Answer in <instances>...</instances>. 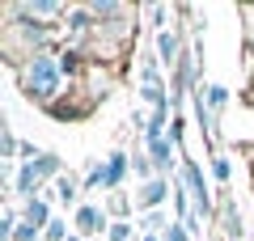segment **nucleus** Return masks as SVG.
<instances>
[{"mask_svg":"<svg viewBox=\"0 0 254 241\" xmlns=\"http://www.w3.org/2000/svg\"><path fill=\"white\" fill-rule=\"evenodd\" d=\"M76 229H81V233H102V229H110V224H106V216H102V207L81 203V207H76Z\"/></svg>","mask_w":254,"mask_h":241,"instance_id":"423d86ee","label":"nucleus"},{"mask_svg":"<svg viewBox=\"0 0 254 241\" xmlns=\"http://www.w3.org/2000/svg\"><path fill=\"white\" fill-rule=\"evenodd\" d=\"M68 241H81V237H68Z\"/></svg>","mask_w":254,"mask_h":241,"instance_id":"412c9836","label":"nucleus"},{"mask_svg":"<svg viewBox=\"0 0 254 241\" xmlns=\"http://www.w3.org/2000/svg\"><path fill=\"white\" fill-rule=\"evenodd\" d=\"M47 178H60V157H55V152L26 148V161H21V174H17V195L34 199V190L43 186Z\"/></svg>","mask_w":254,"mask_h":241,"instance_id":"f03ea898","label":"nucleus"},{"mask_svg":"<svg viewBox=\"0 0 254 241\" xmlns=\"http://www.w3.org/2000/svg\"><path fill=\"white\" fill-rule=\"evenodd\" d=\"M106 237H110V241H127V237H131V224H127V220H115V224L106 229Z\"/></svg>","mask_w":254,"mask_h":241,"instance_id":"4468645a","label":"nucleus"},{"mask_svg":"<svg viewBox=\"0 0 254 241\" xmlns=\"http://www.w3.org/2000/svg\"><path fill=\"white\" fill-rule=\"evenodd\" d=\"M212 174L225 182V178H229V161H225V157H212Z\"/></svg>","mask_w":254,"mask_h":241,"instance_id":"a211bd4d","label":"nucleus"},{"mask_svg":"<svg viewBox=\"0 0 254 241\" xmlns=\"http://www.w3.org/2000/svg\"><path fill=\"white\" fill-rule=\"evenodd\" d=\"M43 241H68V224L51 220V224H47V233H43Z\"/></svg>","mask_w":254,"mask_h":241,"instance_id":"ddd939ff","label":"nucleus"},{"mask_svg":"<svg viewBox=\"0 0 254 241\" xmlns=\"http://www.w3.org/2000/svg\"><path fill=\"white\" fill-rule=\"evenodd\" d=\"M225 233H229V241H242V220H237V212H233L229 199H225Z\"/></svg>","mask_w":254,"mask_h":241,"instance_id":"f8f14e48","label":"nucleus"},{"mask_svg":"<svg viewBox=\"0 0 254 241\" xmlns=\"http://www.w3.org/2000/svg\"><path fill=\"white\" fill-rule=\"evenodd\" d=\"M182 182H187L195 207H199V212H208V186H203V170L195 165V161H182Z\"/></svg>","mask_w":254,"mask_h":241,"instance_id":"7ed1b4c3","label":"nucleus"},{"mask_svg":"<svg viewBox=\"0 0 254 241\" xmlns=\"http://www.w3.org/2000/svg\"><path fill=\"white\" fill-rule=\"evenodd\" d=\"M140 229H148V233H157V229H165V216H161V212H148L144 220H140Z\"/></svg>","mask_w":254,"mask_h":241,"instance_id":"dca6fc26","label":"nucleus"},{"mask_svg":"<svg viewBox=\"0 0 254 241\" xmlns=\"http://www.w3.org/2000/svg\"><path fill=\"white\" fill-rule=\"evenodd\" d=\"M127 207H131V203H127L123 195H115V199H110V212H115V216H127Z\"/></svg>","mask_w":254,"mask_h":241,"instance_id":"6ab92c4d","label":"nucleus"},{"mask_svg":"<svg viewBox=\"0 0 254 241\" xmlns=\"http://www.w3.org/2000/svg\"><path fill=\"white\" fill-rule=\"evenodd\" d=\"M131 170H136V178L153 182V178H148V170H153V157H136V161H131Z\"/></svg>","mask_w":254,"mask_h":241,"instance_id":"2eb2a0df","label":"nucleus"},{"mask_svg":"<svg viewBox=\"0 0 254 241\" xmlns=\"http://www.w3.org/2000/svg\"><path fill=\"white\" fill-rule=\"evenodd\" d=\"M148 157H153V165H157V170H170V165H174V144L170 140H165V135H153V140H148Z\"/></svg>","mask_w":254,"mask_h":241,"instance_id":"0eeeda50","label":"nucleus"},{"mask_svg":"<svg viewBox=\"0 0 254 241\" xmlns=\"http://www.w3.org/2000/svg\"><path fill=\"white\" fill-rule=\"evenodd\" d=\"M13 13L17 17H30V21H51L64 13V4H55V0H38V4H13Z\"/></svg>","mask_w":254,"mask_h":241,"instance_id":"39448f33","label":"nucleus"},{"mask_svg":"<svg viewBox=\"0 0 254 241\" xmlns=\"http://www.w3.org/2000/svg\"><path fill=\"white\" fill-rule=\"evenodd\" d=\"M60 80H64V63L55 60V55H47V51L30 55L26 68H21V89H26V98L51 102L55 93H60Z\"/></svg>","mask_w":254,"mask_h":241,"instance_id":"f257e3e1","label":"nucleus"},{"mask_svg":"<svg viewBox=\"0 0 254 241\" xmlns=\"http://www.w3.org/2000/svg\"><path fill=\"white\" fill-rule=\"evenodd\" d=\"M203 93H208V110H212V115L225 110V102H229V89H225V85H208Z\"/></svg>","mask_w":254,"mask_h":241,"instance_id":"9b49d317","label":"nucleus"},{"mask_svg":"<svg viewBox=\"0 0 254 241\" xmlns=\"http://www.w3.org/2000/svg\"><path fill=\"white\" fill-rule=\"evenodd\" d=\"M123 174H127V157H123V152H115V157H110L106 165H102V186H110V190H115Z\"/></svg>","mask_w":254,"mask_h":241,"instance_id":"6e6552de","label":"nucleus"},{"mask_svg":"<svg viewBox=\"0 0 254 241\" xmlns=\"http://www.w3.org/2000/svg\"><path fill=\"white\" fill-rule=\"evenodd\" d=\"M26 220L34 224V229H43V233H47L51 216H47V203H43V199H30V203H26Z\"/></svg>","mask_w":254,"mask_h":241,"instance_id":"9d476101","label":"nucleus"},{"mask_svg":"<svg viewBox=\"0 0 254 241\" xmlns=\"http://www.w3.org/2000/svg\"><path fill=\"white\" fill-rule=\"evenodd\" d=\"M161 241H190V233H187V224H170Z\"/></svg>","mask_w":254,"mask_h":241,"instance_id":"f3484780","label":"nucleus"},{"mask_svg":"<svg viewBox=\"0 0 254 241\" xmlns=\"http://www.w3.org/2000/svg\"><path fill=\"white\" fill-rule=\"evenodd\" d=\"M250 102H254V85H250Z\"/></svg>","mask_w":254,"mask_h":241,"instance_id":"aec40b11","label":"nucleus"},{"mask_svg":"<svg viewBox=\"0 0 254 241\" xmlns=\"http://www.w3.org/2000/svg\"><path fill=\"white\" fill-rule=\"evenodd\" d=\"M76 195H81V182L72 178V174H68V178H55V199H60V203H76Z\"/></svg>","mask_w":254,"mask_h":241,"instance_id":"1a4fd4ad","label":"nucleus"},{"mask_svg":"<svg viewBox=\"0 0 254 241\" xmlns=\"http://www.w3.org/2000/svg\"><path fill=\"white\" fill-rule=\"evenodd\" d=\"M165 178H153V182H140V190H136V199H131V203H136V212H148V207H157L165 199Z\"/></svg>","mask_w":254,"mask_h":241,"instance_id":"20e7f679","label":"nucleus"}]
</instances>
